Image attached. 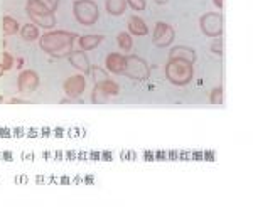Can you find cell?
I'll use <instances>...</instances> for the list:
<instances>
[{
  "label": "cell",
  "instance_id": "2e32d148",
  "mask_svg": "<svg viewBox=\"0 0 253 207\" xmlns=\"http://www.w3.org/2000/svg\"><path fill=\"white\" fill-rule=\"evenodd\" d=\"M20 37L27 42H32V40H38L39 39V27L36 24H24L20 27Z\"/></svg>",
  "mask_w": 253,
  "mask_h": 207
},
{
  "label": "cell",
  "instance_id": "7c38bea8",
  "mask_svg": "<svg viewBox=\"0 0 253 207\" xmlns=\"http://www.w3.org/2000/svg\"><path fill=\"white\" fill-rule=\"evenodd\" d=\"M105 66L112 74H124L125 71V56H122L120 52H110L105 59Z\"/></svg>",
  "mask_w": 253,
  "mask_h": 207
},
{
  "label": "cell",
  "instance_id": "7402d4cb",
  "mask_svg": "<svg viewBox=\"0 0 253 207\" xmlns=\"http://www.w3.org/2000/svg\"><path fill=\"white\" fill-rule=\"evenodd\" d=\"M2 66L5 71L14 68V56L9 54V52H3V61H2Z\"/></svg>",
  "mask_w": 253,
  "mask_h": 207
},
{
  "label": "cell",
  "instance_id": "3957f363",
  "mask_svg": "<svg viewBox=\"0 0 253 207\" xmlns=\"http://www.w3.org/2000/svg\"><path fill=\"white\" fill-rule=\"evenodd\" d=\"M26 10L32 20V24H36L38 27L52 29L56 26V12L47 9L46 5H42L39 0H27Z\"/></svg>",
  "mask_w": 253,
  "mask_h": 207
},
{
  "label": "cell",
  "instance_id": "4fadbf2b",
  "mask_svg": "<svg viewBox=\"0 0 253 207\" xmlns=\"http://www.w3.org/2000/svg\"><path fill=\"white\" fill-rule=\"evenodd\" d=\"M128 32L135 37H144V35L149 34V27L144 22V19L133 15V17L128 19Z\"/></svg>",
  "mask_w": 253,
  "mask_h": 207
},
{
  "label": "cell",
  "instance_id": "5bb4252c",
  "mask_svg": "<svg viewBox=\"0 0 253 207\" xmlns=\"http://www.w3.org/2000/svg\"><path fill=\"white\" fill-rule=\"evenodd\" d=\"M169 58L172 59H182V61H189V63L194 64L196 61V52L194 49L191 47H186V46H175L172 51L169 52Z\"/></svg>",
  "mask_w": 253,
  "mask_h": 207
},
{
  "label": "cell",
  "instance_id": "8fae6325",
  "mask_svg": "<svg viewBox=\"0 0 253 207\" xmlns=\"http://www.w3.org/2000/svg\"><path fill=\"white\" fill-rule=\"evenodd\" d=\"M68 59L69 63H71V66L75 69H78L81 74H88L89 71H91V66H89V59L86 56V52L84 51H71L68 54Z\"/></svg>",
  "mask_w": 253,
  "mask_h": 207
},
{
  "label": "cell",
  "instance_id": "484cf974",
  "mask_svg": "<svg viewBox=\"0 0 253 207\" xmlns=\"http://www.w3.org/2000/svg\"><path fill=\"white\" fill-rule=\"evenodd\" d=\"M3 72H5V69H3L2 63H0V78H2V76H3Z\"/></svg>",
  "mask_w": 253,
  "mask_h": 207
},
{
  "label": "cell",
  "instance_id": "9c48e42d",
  "mask_svg": "<svg viewBox=\"0 0 253 207\" xmlns=\"http://www.w3.org/2000/svg\"><path fill=\"white\" fill-rule=\"evenodd\" d=\"M63 88L69 98H78V96L84 93V89H86V79H84L83 74H75L64 81Z\"/></svg>",
  "mask_w": 253,
  "mask_h": 207
},
{
  "label": "cell",
  "instance_id": "8992f818",
  "mask_svg": "<svg viewBox=\"0 0 253 207\" xmlns=\"http://www.w3.org/2000/svg\"><path fill=\"white\" fill-rule=\"evenodd\" d=\"M124 76L132 79L144 81L150 76V69L147 63L138 56H125V71Z\"/></svg>",
  "mask_w": 253,
  "mask_h": 207
},
{
  "label": "cell",
  "instance_id": "277c9868",
  "mask_svg": "<svg viewBox=\"0 0 253 207\" xmlns=\"http://www.w3.org/2000/svg\"><path fill=\"white\" fill-rule=\"evenodd\" d=\"M73 14L81 26H95L100 19V10H98L96 2L93 0H75Z\"/></svg>",
  "mask_w": 253,
  "mask_h": 207
},
{
  "label": "cell",
  "instance_id": "d4e9b609",
  "mask_svg": "<svg viewBox=\"0 0 253 207\" xmlns=\"http://www.w3.org/2000/svg\"><path fill=\"white\" fill-rule=\"evenodd\" d=\"M214 5L218 7V9H223V0H214Z\"/></svg>",
  "mask_w": 253,
  "mask_h": 207
},
{
  "label": "cell",
  "instance_id": "83f0119b",
  "mask_svg": "<svg viewBox=\"0 0 253 207\" xmlns=\"http://www.w3.org/2000/svg\"><path fill=\"white\" fill-rule=\"evenodd\" d=\"M2 100H3V98H2V96H0V103H2Z\"/></svg>",
  "mask_w": 253,
  "mask_h": 207
},
{
  "label": "cell",
  "instance_id": "ffe728a7",
  "mask_svg": "<svg viewBox=\"0 0 253 207\" xmlns=\"http://www.w3.org/2000/svg\"><path fill=\"white\" fill-rule=\"evenodd\" d=\"M210 103L216 104V106H221L223 104V88H214L210 95Z\"/></svg>",
  "mask_w": 253,
  "mask_h": 207
},
{
  "label": "cell",
  "instance_id": "52a82bcc",
  "mask_svg": "<svg viewBox=\"0 0 253 207\" xmlns=\"http://www.w3.org/2000/svg\"><path fill=\"white\" fill-rule=\"evenodd\" d=\"M120 93V86L112 79H103L100 83H96L95 89H93V95H91V100L95 104H103L107 103L108 98L112 96H117Z\"/></svg>",
  "mask_w": 253,
  "mask_h": 207
},
{
  "label": "cell",
  "instance_id": "ac0fdd59",
  "mask_svg": "<svg viewBox=\"0 0 253 207\" xmlns=\"http://www.w3.org/2000/svg\"><path fill=\"white\" fill-rule=\"evenodd\" d=\"M117 42H118V46H120V49L125 52L132 51V47H133V39L130 32H120V34L117 35Z\"/></svg>",
  "mask_w": 253,
  "mask_h": 207
},
{
  "label": "cell",
  "instance_id": "ba28073f",
  "mask_svg": "<svg viewBox=\"0 0 253 207\" xmlns=\"http://www.w3.org/2000/svg\"><path fill=\"white\" fill-rule=\"evenodd\" d=\"M175 39V31L172 26L166 22H157L152 32V42L157 47H167L174 42Z\"/></svg>",
  "mask_w": 253,
  "mask_h": 207
},
{
  "label": "cell",
  "instance_id": "9a60e30c",
  "mask_svg": "<svg viewBox=\"0 0 253 207\" xmlns=\"http://www.w3.org/2000/svg\"><path fill=\"white\" fill-rule=\"evenodd\" d=\"M103 40V35H95V34H88V35H81V37L78 39L80 42V49L81 51H93L96 49L98 46H100V42Z\"/></svg>",
  "mask_w": 253,
  "mask_h": 207
},
{
  "label": "cell",
  "instance_id": "cb8c5ba5",
  "mask_svg": "<svg viewBox=\"0 0 253 207\" xmlns=\"http://www.w3.org/2000/svg\"><path fill=\"white\" fill-rule=\"evenodd\" d=\"M93 74H95V78H96V83H100V81H103V79H108V76L105 74V72L101 71L100 68H95V69H93Z\"/></svg>",
  "mask_w": 253,
  "mask_h": 207
},
{
  "label": "cell",
  "instance_id": "30bf717a",
  "mask_svg": "<svg viewBox=\"0 0 253 207\" xmlns=\"http://www.w3.org/2000/svg\"><path fill=\"white\" fill-rule=\"evenodd\" d=\"M17 86H19V91L20 93H32L36 91L39 86V76L36 71H22L19 74V79H17Z\"/></svg>",
  "mask_w": 253,
  "mask_h": 207
},
{
  "label": "cell",
  "instance_id": "e0dca14e",
  "mask_svg": "<svg viewBox=\"0 0 253 207\" xmlns=\"http://www.w3.org/2000/svg\"><path fill=\"white\" fill-rule=\"evenodd\" d=\"M107 12L110 15H122L126 9V0H107Z\"/></svg>",
  "mask_w": 253,
  "mask_h": 207
},
{
  "label": "cell",
  "instance_id": "7a4b0ae2",
  "mask_svg": "<svg viewBox=\"0 0 253 207\" xmlns=\"http://www.w3.org/2000/svg\"><path fill=\"white\" fill-rule=\"evenodd\" d=\"M164 72L169 83L175 84V86H187V84L193 81L194 68H193V63H189V61L169 58L164 68Z\"/></svg>",
  "mask_w": 253,
  "mask_h": 207
},
{
  "label": "cell",
  "instance_id": "4316f807",
  "mask_svg": "<svg viewBox=\"0 0 253 207\" xmlns=\"http://www.w3.org/2000/svg\"><path fill=\"white\" fill-rule=\"evenodd\" d=\"M156 2H157V3H166L167 0H156Z\"/></svg>",
  "mask_w": 253,
  "mask_h": 207
},
{
  "label": "cell",
  "instance_id": "d6986e66",
  "mask_svg": "<svg viewBox=\"0 0 253 207\" xmlns=\"http://www.w3.org/2000/svg\"><path fill=\"white\" fill-rule=\"evenodd\" d=\"M3 34L5 35H14L15 32H19V22L10 15H5L3 17Z\"/></svg>",
  "mask_w": 253,
  "mask_h": 207
},
{
  "label": "cell",
  "instance_id": "603a6c76",
  "mask_svg": "<svg viewBox=\"0 0 253 207\" xmlns=\"http://www.w3.org/2000/svg\"><path fill=\"white\" fill-rule=\"evenodd\" d=\"M42 5H46L47 9H51L52 12H56L58 10V7H59V0H39Z\"/></svg>",
  "mask_w": 253,
  "mask_h": 207
},
{
  "label": "cell",
  "instance_id": "5b68a950",
  "mask_svg": "<svg viewBox=\"0 0 253 207\" xmlns=\"http://www.w3.org/2000/svg\"><path fill=\"white\" fill-rule=\"evenodd\" d=\"M199 27H201L203 34L206 37L218 39L221 37L223 29H224V20L221 14H216V12H206L201 19H199Z\"/></svg>",
  "mask_w": 253,
  "mask_h": 207
},
{
  "label": "cell",
  "instance_id": "44dd1931",
  "mask_svg": "<svg viewBox=\"0 0 253 207\" xmlns=\"http://www.w3.org/2000/svg\"><path fill=\"white\" fill-rule=\"evenodd\" d=\"M126 5H130L133 10H137V12H142V10H145V0H126Z\"/></svg>",
  "mask_w": 253,
  "mask_h": 207
},
{
  "label": "cell",
  "instance_id": "6da1fadb",
  "mask_svg": "<svg viewBox=\"0 0 253 207\" xmlns=\"http://www.w3.org/2000/svg\"><path fill=\"white\" fill-rule=\"evenodd\" d=\"M78 35L75 32L68 31H51L46 32L44 35H41L39 39V47L44 52H47L49 56L54 58H64L73 51V44Z\"/></svg>",
  "mask_w": 253,
  "mask_h": 207
}]
</instances>
